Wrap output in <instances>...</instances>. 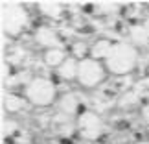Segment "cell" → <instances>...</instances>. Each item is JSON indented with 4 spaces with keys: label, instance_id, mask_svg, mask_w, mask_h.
I'll return each mask as SVG.
<instances>
[{
    "label": "cell",
    "instance_id": "cell-1",
    "mask_svg": "<svg viewBox=\"0 0 149 144\" xmlns=\"http://www.w3.org/2000/svg\"><path fill=\"white\" fill-rule=\"evenodd\" d=\"M79 81H83V85L92 87V85L101 81V67L96 61H85L83 65H79Z\"/></svg>",
    "mask_w": 149,
    "mask_h": 144
}]
</instances>
